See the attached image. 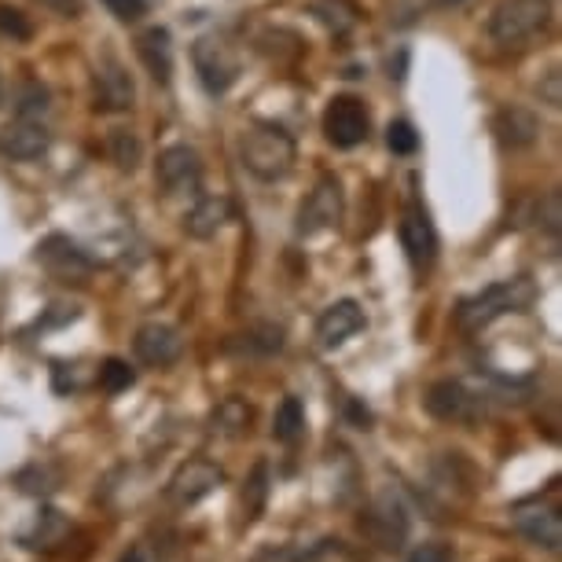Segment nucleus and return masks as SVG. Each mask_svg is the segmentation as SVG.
Instances as JSON below:
<instances>
[{
  "mask_svg": "<svg viewBox=\"0 0 562 562\" xmlns=\"http://www.w3.org/2000/svg\"><path fill=\"white\" fill-rule=\"evenodd\" d=\"M41 8H48V12H56L63 19H78L81 15V0H37Z\"/></svg>",
  "mask_w": 562,
  "mask_h": 562,
  "instance_id": "obj_37",
  "label": "nucleus"
},
{
  "mask_svg": "<svg viewBox=\"0 0 562 562\" xmlns=\"http://www.w3.org/2000/svg\"><path fill=\"white\" fill-rule=\"evenodd\" d=\"M265 501H269V463H258L243 490V526H254L265 512Z\"/></svg>",
  "mask_w": 562,
  "mask_h": 562,
  "instance_id": "obj_26",
  "label": "nucleus"
},
{
  "mask_svg": "<svg viewBox=\"0 0 562 562\" xmlns=\"http://www.w3.org/2000/svg\"><path fill=\"white\" fill-rule=\"evenodd\" d=\"M74 544L89 548V537H85V529L74 526L67 515L56 512V507H41L34 526L23 533V548L41 551V555H52V559H78L74 555Z\"/></svg>",
  "mask_w": 562,
  "mask_h": 562,
  "instance_id": "obj_4",
  "label": "nucleus"
},
{
  "mask_svg": "<svg viewBox=\"0 0 562 562\" xmlns=\"http://www.w3.org/2000/svg\"><path fill=\"white\" fill-rule=\"evenodd\" d=\"M225 482V471L214 463V460H203V456H195V460H184L173 471V479L166 482V504L173 507V512H188V507H195L199 501H206L210 493L217 490V485Z\"/></svg>",
  "mask_w": 562,
  "mask_h": 562,
  "instance_id": "obj_5",
  "label": "nucleus"
},
{
  "mask_svg": "<svg viewBox=\"0 0 562 562\" xmlns=\"http://www.w3.org/2000/svg\"><path fill=\"white\" fill-rule=\"evenodd\" d=\"M512 522L515 529L522 533L526 540H533V544L555 551L562 544V518H559V507L540 501V496H533V501H522L512 507Z\"/></svg>",
  "mask_w": 562,
  "mask_h": 562,
  "instance_id": "obj_9",
  "label": "nucleus"
},
{
  "mask_svg": "<svg viewBox=\"0 0 562 562\" xmlns=\"http://www.w3.org/2000/svg\"><path fill=\"white\" fill-rule=\"evenodd\" d=\"M272 438L283 445H299L305 438V408L299 397H283V405L272 416Z\"/></svg>",
  "mask_w": 562,
  "mask_h": 562,
  "instance_id": "obj_23",
  "label": "nucleus"
},
{
  "mask_svg": "<svg viewBox=\"0 0 562 562\" xmlns=\"http://www.w3.org/2000/svg\"><path fill=\"white\" fill-rule=\"evenodd\" d=\"M119 562H147V555H144V548H130Z\"/></svg>",
  "mask_w": 562,
  "mask_h": 562,
  "instance_id": "obj_38",
  "label": "nucleus"
},
{
  "mask_svg": "<svg viewBox=\"0 0 562 562\" xmlns=\"http://www.w3.org/2000/svg\"><path fill=\"white\" fill-rule=\"evenodd\" d=\"M111 158L119 162V169H136L140 166V140L133 133H111Z\"/></svg>",
  "mask_w": 562,
  "mask_h": 562,
  "instance_id": "obj_29",
  "label": "nucleus"
},
{
  "mask_svg": "<svg viewBox=\"0 0 562 562\" xmlns=\"http://www.w3.org/2000/svg\"><path fill=\"white\" fill-rule=\"evenodd\" d=\"M243 342H247L250 353H280L283 331H280V327H272V324H265V327H254L250 335H243Z\"/></svg>",
  "mask_w": 562,
  "mask_h": 562,
  "instance_id": "obj_30",
  "label": "nucleus"
},
{
  "mask_svg": "<svg viewBox=\"0 0 562 562\" xmlns=\"http://www.w3.org/2000/svg\"><path fill=\"white\" fill-rule=\"evenodd\" d=\"M250 419H254V412H250L247 401L225 397L217 405V412H214V430L225 434V438H239V434L250 430Z\"/></svg>",
  "mask_w": 562,
  "mask_h": 562,
  "instance_id": "obj_25",
  "label": "nucleus"
},
{
  "mask_svg": "<svg viewBox=\"0 0 562 562\" xmlns=\"http://www.w3.org/2000/svg\"><path fill=\"white\" fill-rule=\"evenodd\" d=\"M133 368L125 364V360L119 357H111V360H103L100 364V386L108 390V394H122V390H130L133 386Z\"/></svg>",
  "mask_w": 562,
  "mask_h": 562,
  "instance_id": "obj_28",
  "label": "nucleus"
},
{
  "mask_svg": "<svg viewBox=\"0 0 562 562\" xmlns=\"http://www.w3.org/2000/svg\"><path fill=\"white\" fill-rule=\"evenodd\" d=\"M360 529H364V533L375 540L379 548L397 551L401 544H405V537H408L405 504H401L394 493H383L375 504H371V512L360 518Z\"/></svg>",
  "mask_w": 562,
  "mask_h": 562,
  "instance_id": "obj_11",
  "label": "nucleus"
},
{
  "mask_svg": "<svg viewBox=\"0 0 562 562\" xmlns=\"http://www.w3.org/2000/svg\"><path fill=\"white\" fill-rule=\"evenodd\" d=\"M199 177H203V162H199L195 147L188 144H173L158 155L155 162V180L166 195H180V192H195Z\"/></svg>",
  "mask_w": 562,
  "mask_h": 562,
  "instance_id": "obj_12",
  "label": "nucleus"
},
{
  "mask_svg": "<svg viewBox=\"0 0 562 562\" xmlns=\"http://www.w3.org/2000/svg\"><path fill=\"white\" fill-rule=\"evenodd\" d=\"M357 331H364V310H360L353 299L327 305V310L321 313V321H316V342H321L324 349H338Z\"/></svg>",
  "mask_w": 562,
  "mask_h": 562,
  "instance_id": "obj_16",
  "label": "nucleus"
},
{
  "mask_svg": "<svg viewBox=\"0 0 562 562\" xmlns=\"http://www.w3.org/2000/svg\"><path fill=\"white\" fill-rule=\"evenodd\" d=\"M493 133L496 140H501L504 147H512V151H522V147L537 144L540 136V122L533 111L526 108H501L493 119Z\"/></svg>",
  "mask_w": 562,
  "mask_h": 562,
  "instance_id": "obj_19",
  "label": "nucleus"
},
{
  "mask_svg": "<svg viewBox=\"0 0 562 562\" xmlns=\"http://www.w3.org/2000/svg\"><path fill=\"white\" fill-rule=\"evenodd\" d=\"M397 236H401V247H405V258L412 261V269L427 272L434 265V258H438V236H434V225H430L427 210H423L419 203L401 210Z\"/></svg>",
  "mask_w": 562,
  "mask_h": 562,
  "instance_id": "obj_7",
  "label": "nucleus"
},
{
  "mask_svg": "<svg viewBox=\"0 0 562 562\" xmlns=\"http://www.w3.org/2000/svg\"><path fill=\"white\" fill-rule=\"evenodd\" d=\"M537 221H540V228H544V232L559 236V228H562V199H559V192H548L544 199H540Z\"/></svg>",
  "mask_w": 562,
  "mask_h": 562,
  "instance_id": "obj_32",
  "label": "nucleus"
},
{
  "mask_svg": "<svg viewBox=\"0 0 562 562\" xmlns=\"http://www.w3.org/2000/svg\"><path fill=\"white\" fill-rule=\"evenodd\" d=\"M408 562H456V555L445 544H423L408 555Z\"/></svg>",
  "mask_w": 562,
  "mask_h": 562,
  "instance_id": "obj_36",
  "label": "nucleus"
},
{
  "mask_svg": "<svg viewBox=\"0 0 562 562\" xmlns=\"http://www.w3.org/2000/svg\"><path fill=\"white\" fill-rule=\"evenodd\" d=\"M97 100L103 111H130L136 100L130 70L114 56H100L97 63Z\"/></svg>",
  "mask_w": 562,
  "mask_h": 562,
  "instance_id": "obj_17",
  "label": "nucleus"
},
{
  "mask_svg": "<svg viewBox=\"0 0 562 562\" xmlns=\"http://www.w3.org/2000/svg\"><path fill=\"white\" fill-rule=\"evenodd\" d=\"M427 412L441 423H474L479 419V397L456 379H441L427 390Z\"/></svg>",
  "mask_w": 562,
  "mask_h": 562,
  "instance_id": "obj_14",
  "label": "nucleus"
},
{
  "mask_svg": "<svg viewBox=\"0 0 562 562\" xmlns=\"http://www.w3.org/2000/svg\"><path fill=\"white\" fill-rule=\"evenodd\" d=\"M180 349H184V342H180L177 327L158 324V321L155 324H144L140 331H136V338H133V353L147 368H169V364H177Z\"/></svg>",
  "mask_w": 562,
  "mask_h": 562,
  "instance_id": "obj_15",
  "label": "nucleus"
},
{
  "mask_svg": "<svg viewBox=\"0 0 562 562\" xmlns=\"http://www.w3.org/2000/svg\"><path fill=\"white\" fill-rule=\"evenodd\" d=\"M386 144H390V151H394V155H416V147H419V133L412 130V122H390V130H386Z\"/></svg>",
  "mask_w": 562,
  "mask_h": 562,
  "instance_id": "obj_31",
  "label": "nucleus"
},
{
  "mask_svg": "<svg viewBox=\"0 0 562 562\" xmlns=\"http://www.w3.org/2000/svg\"><path fill=\"white\" fill-rule=\"evenodd\" d=\"M342 221V184L335 177H321L310 199L299 210V236H316Z\"/></svg>",
  "mask_w": 562,
  "mask_h": 562,
  "instance_id": "obj_8",
  "label": "nucleus"
},
{
  "mask_svg": "<svg viewBox=\"0 0 562 562\" xmlns=\"http://www.w3.org/2000/svg\"><path fill=\"white\" fill-rule=\"evenodd\" d=\"M294 151H299V147H294V136L283 130V125H272V122L250 125L239 144L243 166H247L258 180L288 177L294 166Z\"/></svg>",
  "mask_w": 562,
  "mask_h": 562,
  "instance_id": "obj_2",
  "label": "nucleus"
},
{
  "mask_svg": "<svg viewBox=\"0 0 562 562\" xmlns=\"http://www.w3.org/2000/svg\"><path fill=\"white\" fill-rule=\"evenodd\" d=\"M41 114H48V89H41L37 81H30V85H23V92H19L15 119L41 122Z\"/></svg>",
  "mask_w": 562,
  "mask_h": 562,
  "instance_id": "obj_27",
  "label": "nucleus"
},
{
  "mask_svg": "<svg viewBox=\"0 0 562 562\" xmlns=\"http://www.w3.org/2000/svg\"><path fill=\"white\" fill-rule=\"evenodd\" d=\"M533 299H537V283L526 280V276L501 280V283H493V288L479 291L474 299L460 302V310H456V327H460L463 335H479L493 321H501V316L529 310Z\"/></svg>",
  "mask_w": 562,
  "mask_h": 562,
  "instance_id": "obj_1",
  "label": "nucleus"
},
{
  "mask_svg": "<svg viewBox=\"0 0 562 562\" xmlns=\"http://www.w3.org/2000/svg\"><path fill=\"white\" fill-rule=\"evenodd\" d=\"M310 12L321 19L335 37H346L349 30L357 26V8L349 4V0H313Z\"/></svg>",
  "mask_w": 562,
  "mask_h": 562,
  "instance_id": "obj_24",
  "label": "nucleus"
},
{
  "mask_svg": "<svg viewBox=\"0 0 562 562\" xmlns=\"http://www.w3.org/2000/svg\"><path fill=\"white\" fill-rule=\"evenodd\" d=\"M540 100H544L548 108H562V74L559 70H548L544 85H540Z\"/></svg>",
  "mask_w": 562,
  "mask_h": 562,
  "instance_id": "obj_35",
  "label": "nucleus"
},
{
  "mask_svg": "<svg viewBox=\"0 0 562 562\" xmlns=\"http://www.w3.org/2000/svg\"><path fill=\"white\" fill-rule=\"evenodd\" d=\"M0 92H4V81H0Z\"/></svg>",
  "mask_w": 562,
  "mask_h": 562,
  "instance_id": "obj_40",
  "label": "nucleus"
},
{
  "mask_svg": "<svg viewBox=\"0 0 562 562\" xmlns=\"http://www.w3.org/2000/svg\"><path fill=\"white\" fill-rule=\"evenodd\" d=\"M548 15L551 0H501L490 15V37L504 48L522 45L537 30L548 26Z\"/></svg>",
  "mask_w": 562,
  "mask_h": 562,
  "instance_id": "obj_3",
  "label": "nucleus"
},
{
  "mask_svg": "<svg viewBox=\"0 0 562 562\" xmlns=\"http://www.w3.org/2000/svg\"><path fill=\"white\" fill-rule=\"evenodd\" d=\"M324 136L335 147H342V151L364 144L368 140L364 103H360L357 97H335L331 103H327V111H324Z\"/></svg>",
  "mask_w": 562,
  "mask_h": 562,
  "instance_id": "obj_10",
  "label": "nucleus"
},
{
  "mask_svg": "<svg viewBox=\"0 0 562 562\" xmlns=\"http://www.w3.org/2000/svg\"><path fill=\"white\" fill-rule=\"evenodd\" d=\"M0 34H4V37H15V41H26V37H30L26 15L19 12V8H12V4H0Z\"/></svg>",
  "mask_w": 562,
  "mask_h": 562,
  "instance_id": "obj_33",
  "label": "nucleus"
},
{
  "mask_svg": "<svg viewBox=\"0 0 562 562\" xmlns=\"http://www.w3.org/2000/svg\"><path fill=\"white\" fill-rule=\"evenodd\" d=\"M434 4H441V8H456V4H463V0H434Z\"/></svg>",
  "mask_w": 562,
  "mask_h": 562,
  "instance_id": "obj_39",
  "label": "nucleus"
},
{
  "mask_svg": "<svg viewBox=\"0 0 562 562\" xmlns=\"http://www.w3.org/2000/svg\"><path fill=\"white\" fill-rule=\"evenodd\" d=\"M37 261L45 265L48 276H56L63 283H85L92 276V258L85 254L78 243H70L67 236H48L37 247Z\"/></svg>",
  "mask_w": 562,
  "mask_h": 562,
  "instance_id": "obj_13",
  "label": "nucleus"
},
{
  "mask_svg": "<svg viewBox=\"0 0 562 562\" xmlns=\"http://www.w3.org/2000/svg\"><path fill=\"white\" fill-rule=\"evenodd\" d=\"M232 221V203L225 195H206L199 199V203L188 210L184 217V232L192 239H214L221 228H225Z\"/></svg>",
  "mask_w": 562,
  "mask_h": 562,
  "instance_id": "obj_20",
  "label": "nucleus"
},
{
  "mask_svg": "<svg viewBox=\"0 0 562 562\" xmlns=\"http://www.w3.org/2000/svg\"><path fill=\"white\" fill-rule=\"evenodd\" d=\"M192 63H195V74H199V81H203V89L214 92V97H225L232 85L239 81V56L232 52L228 41L217 34H206L195 41Z\"/></svg>",
  "mask_w": 562,
  "mask_h": 562,
  "instance_id": "obj_6",
  "label": "nucleus"
},
{
  "mask_svg": "<svg viewBox=\"0 0 562 562\" xmlns=\"http://www.w3.org/2000/svg\"><path fill=\"white\" fill-rule=\"evenodd\" d=\"M48 144H52V136H48L45 125L26 122V119H15L4 133H0V151L12 155V158H23V162L41 158L48 151Z\"/></svg>",
  "mask_w": 562,
  "mask_h": 562,
  "instance_id": "obj_18",
  "label": "nucleus"
},
{
  "mask_svg": "<svg viewBox=\"0 0 562 562\" xmlns=\"http://www.w3.org/2000/svg\"><path fill=\"white\" fill-rule=\"evenodd\" d=\"M136 56H140L147 74H151L158 85L169 81V74H173V45H169V34L162 26H151L136 37Z\"/></svg>",
  "mask_w": 562,
  "mask_h": 562,
  "instance_id": "obj_21",
  "label": "nucleus"
},
{
  "mask_svg": "<svg viewBox=\"0 0 562 562\" xmlns=\"http://www.w3.org/2000/svg\"><path fill=\"white\" fill-rule=\"evenodd\" d=\"M108 4V12L114 15V19H122V23H136V19L144 15V0H103Z\"/></svg>",
  "mask_w": 562,
  "mask_h": 562,
  "instance_id": "obj_34",
  "label": "nucleus"
},
{
  "mask_svg": "<svg viewBox=\"0 0 562 562\" xmlns=\"http://www.w3.org/2000/svg\"><path fill=\"white\" fill-rule=\"evenodd\" d=\"M338 540H321V544H265L254 551V562H321Z\"/></svg>",
  "mask_w": 562,
  "mask_h": 562,
  "instance_id": "obj_22",
  "label": "nucleus"
}]
</instances>
